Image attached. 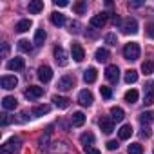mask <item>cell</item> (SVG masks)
Returning a JSON list of instances; mask_svg holds the SVG:
<instances>
[{
	"instance_id": "obj_20",
	"label": "cell",
	"mask_w": 154,
	"mask_h": 154,
	"mask_svg": "<svg viewBox=\"0 0 154 154\" xmlns=\"http://www.w3.org/2000/svg\"><path fill=\"white\" fill-rule=\"evenodd\" d=\"M71 123H72L74 127H82V125L85 123V114L80 112V111H78V112H74V114L71 116Z\"/></svg>"
},
{
	"instance_id": "obj_42",
	"label": "cell",
	"mask_w": 154,
	"mask_h": 154,
	"mask_svg": "<svg viewBox=\"0 0 154 154\" xmlns=\"http://www.w3.org/2000/svg\"><path fill=\"white\" fill-rule=\"evenodd\" d=\"M112 24H114V26H122L123 22H122V18H120L118 15H112Z\"/></svg>"
},
{
	"instance_id": "obj_26",
	"label": "cell",
	"mask_w": 154,
	"mask_h": 154,
	"mask_svg": "<svg viewBox=\"0 0 154 154\" xmlns=\"http://www.w3.org/2000/svg\"><path fill=\"white\" fill-rule=\"evenodd\" d=\"M96 60L98 62H107L109 60V56H111V53L107 51V49H103V47H100V49H96Z\"/></svg>"
},
{
	"instance_id": "obj_40",
	"label": "cell",
	"mask_w": 154,
	"mask_h": 154,
	"mask_svg": "<svg viewBox=\"0 0 154 154\" xmlns=\"http://www.w3.org/2000/svg\"><path fill=\"white\" fill-rule=\"evenodd\" d=\"M54 6L56 8H67L69 2H67V0H54Z\"/></svg>"
},
{
	"instance_id": "obj_38",
	"label": "cell",
	"mask_w": 154,
	"mask_h": 154,
	"mask_svg": "<svg viewBox=\"0 0 154 154\" xmlns=\"http://www.w3.org/2000/svg\"><path fill=\"white\" fill-rule=\"evenodd\" d=\"M85 149V154H102L96 147H93V145H87V147H84Z\"/></svg>"
},
{
	"instance_id": "obj_39",
	"label": "cell",
	"mask_w": 154,
	"mask_h": 154,
	"mask_svg": "<svg viewBox=\"0 0 154 154\" xmlns=\"http://www.w3.org/2000/svg\"><path fill=\"white\" fill-rule=\"evenodd\" d=\"M118 147H120V145H118V141H116V140H111V141H107V149H109V150H116Z\"/></svg>"
},
{
	"instance_id": "obj_14",
	"label": "cell",
	"mask_w": 154,
	"mask_h": 154,
	"mask_svg": "<svg viewBox=\"0 0 154 154\" xmlns=\"http://www.w3.org/2000/svg\"><path fill=\"white\" fill-rule=\"evenodd\" d=\"M143 103H145V105H152V103H154V85H152V84H147V85H145Z\"/></svg>"
},
{
	"instance_id": "obj_29",
	"label": "cell",
	"mask_w": 154,
	"mask_h": 154,
	"mask_svg": "<svg viewBox=\"0 0 154 154\" xmlns=\"http://www.w3.org/2000/svg\"><path fill=\"white\" fill-rule=\"evenodd\" d=\"M80 141L84 143V147L93 145V141H94V134H93V132H84V134L80 136Z\"/></svg>"
},
{
	"instance_id": "obj_8",
	"label": "cell",
	"mask_w": 154,
	"mask_h": 154,
	"mask_svg": "<svg viewBox=\"0 0 154 154\" xmlns=\"http://www.w3.org/2000/svg\"><path fill=\"white\" fill-rule=\"evenodd\" d=\"M72 85H74V78L71 74H65L58 80V89L60 91H69V89H72Z\"/></svg>"
},
{
	"instance_id": "obj_44",
	"label": "cell",
	"mask_w": 154,
	"mask_h": 154,
	"mask_svg": "<svg viewBox=\"0 0 154 154\" xmlns=\"http://www.w3.org/2000/svg\"><path fill=\"white\" fill-rule=\"evenodd\" d=\"M9 122H11V118H9L8 114H4V118H2V125H8Z\"/></svg>"
},
{
	"instance_id": "obj_2",
	"label": "cell",
	"mask_w": 154,
	"mask_h": 154,
	"mask_svg": "<svg viewBox=\"0 0 154 154\" xmlns=\"http://www.w3.org/2000/svg\"><path fill=\"white\" fill-rule=\"evenodd\" d=\"M122 29H123V33L125 35H136L138 33V22H136V18H125L123 20V24H122Z\"/></svg>"
},
{
	"instance_id": "obj_19",
	"label": "cell",
	"mask_w": 154,
	"mask_h": 154,
	"mask_svg": "<svg viewBox=\"0 0 154 154\" xmlns=\"http://www.w3.org/2000/svg\"><path fill=\"white\" fill-rule=\"evenodd\" d=\"M132 136V125L127 123V125H122V129L118 131V138L120 140H129Z\"/></svg>"
},
{
	"instance_id": "obj_28",
	"label": "cell",
	"mask_w": 154,
	"mask_h": 154,
	"mask_svg": "<svg viewBox=\"0 0 154 154\" xmlns=\"http://www.w3.org/2000/svg\"><path fill=\"white\" fill-rule=\"evenodd\" d=\"M141 72L147 76V74H152L154 72V60H147L141 63Z\"/></svg>"
},
{
	"instance_id": "obj_4",
	"label": "cell",
	"mask_w": 154,
	"mask_h": 154,
	"mask_svg": "<svg viewBox=\"0 0 154 154\" xmlns=\"http://www.w3.org/2000/svg\"><path fill=\"white\" fill-rule=\"evenodd\" d=\"M105 78L111 84H116L120 80V69H118V65H107V69H105Z\"/></svg>"
},
{
	"instance_id": "obj_35",
	"label": "cell",
	"mask_w": 154,
	"mask_h": 154,
	"mask_svg": "<svg viewBox=\"0 0 154 154\" xmlns=\"http://www.w3.org/2000/svg\"><path fill=\"white\" fill-rule=\"evenodd\" d=\"M85 2H76L74 6H72V9H74V13H78V15H82L84 11H85Z\"/></svg>"
},
{
	"instance_id": "obj_15",
	"label": "cell",
	"mask_w": 154,
	"mask_h": 154,
	"mask_svg": "<svg viewBox=\"0 0 154 154\" xmlns=\"http://www.w3.org/2000/svg\"><path fill=\"white\" fill-rule=\"evenodd\" d=\"M0 84H2V87L4 89H15L17 87V84H18V80H17V76H2V80H0Z\"/></svg>"
},
{
	"instance_id": "obj_33",
	"label": "cell",
	"mask_w": 154,
	"mask_h": 154,
	"mask_svg": "<svg viewBox=\"0 0 154 154\" xmlns=\"http://www.w3.org/2000/svg\"><path fill=\"white\" fill-rule=\"evenodd\" d=\"M129 154H143V147L140 143H131L129 145Z\"/></svg>"
},
{
	"instance_id": "obj_32",
	"label": "cell",
	"mask_w": 154,
	"mask_h": 154,
	"mask_svg": "<svg viewBox=\"0 0 154 154\" xmlns=\"http://www.w3.org/2000/svg\"><path fill=\"white\" fill-rule=\"evenodd\" d=\"M49 111H51L49 105H36V107L33 109V114H35V116H44V114H47Z\"/></svg>"
},
{
	"instance_id": "obj_37",
	"label": "cell",
	"mask_w": 154,
	"mask_h": 154,
	"mask_svg": "<svg viewBox=\"0 0 154 154\" xmlns=\"http://www.w3.org/2000/svg\"><path fill=\"white\" fill-rule=\"evenodd\" d=\"M105 42H107L109 45H116V44H118V38H116L114 33H109V35L105 36Z\"/></svg>"
},
{
	"instance_id": "obj_30",
	"label": "cell",
	"mask_w": 154,
	"mask_h": 154,
	"mask_svg": "<svg viewBox=\"0 0 154 154\" xmlns=\"http://www.w3.org/2000/svg\"><path fill=\"white\" fill-rule=\"evenodd\" d=\"M136 80H138V72L134 69H129L125 72V84H134Z\"/></svg>"
},
{
	"instance_id": "obj_12",
	"label": "cell",
	"mask_w": 154,
	"mask_h": 154,
	"mask_svg": "<svg viewBox=\"0 0 154 154\" xmlns=\"http://www.w3.org/2000/svg\"><path fill=\"white\" fill-rule=\"evenodd\" d=\"M18 145H20V140H18V138H11L8 143L2 145V154H11V152H15V150L18 149Z\"/></svg>"
},
{
	"instance_id": "obj_25",
	"label": "cell",
	"mask_w": 154,
	"mask_h": 154,
	"mask_svg": "<svg viewBox=\"0 0 154 154\" xmlns=\"http://www.w3.org/2000/svg\"><path fill=\"white\" fill-rule=\"evenodd\" d=\"M45 36H47L45 29H36V33H35V45H44Z\"/></svg>"
},
{
	"instance_id": "obj_1",
	"label": "cell",
	"mask_w": 154,
	"mask_h": 154,
	"mask_svg": "<svg viewBox=\"0 0 154 154\" xmlns=\"http://www.w3.org/2000/svg\"><path fill=\"white\" fill-rule=\"evenodd\" d=\"M123 56H125V60H131V62L138 60V58H140V45H138L136 42L125 44V47H123Z\"/></svg>"
},
{
	"instance_id": "obj_23",
	"label": "cell",
	"mask_w": 154,
	"mask_h": 154,
	"mask_svg": "<svg viewBox=\"0 0 154 154\" xmlns=\"http://www.w3.org/2000/svg\"><path fill=\"white\" fill-rule=\"evenodd\" d=\"M42 9H44V2H42V0H33V2H29V13L31 15H38Z\"/></svg>"
},
{
	"instance_id": "obj_34",
	"label": "cell",
	"mask_w": 154,
	"mask_h": 154,
	"mask_svg": "<svg viewBox=\"0 0 154 154\" xmlns=\"http://www.w3.org/2000/svg\"><path fill=\"white\" fill-rule=\"evenodd\" d=\"M150 120H152V112H141V114H140V122H141V125H149Z\"/></svg>"
},
{
	"instance_id": "obj_21",
	"label": "cell",
	"mask_w": 154,
	"mask_h": 154,
	"mask_svg": "<svg viewBox=\"0 0 154 154\" xmlns=\"http://www.w3.org/2000/svg\"><path fill=\"white\" fill-rule=\"evenodd\" d=\"M51 22H53V26H56V27H62V26L65 24V17H63L62 13L54 11V13H51Z\"/></svg>"
},
{
	"instance_id": "obj_18",
	"label": "cell",
	"mask_w": 154,
	"mask_h": 154,
	"mask_svg": "<svg viewBox=\"0 0 154 154\" xmlns=\"http://www.w3.org/2000/svg\"><path fill=\"white\" fill-rule=\"evenodd\" d=\"M17 105H18V102H17L15 96H6V98L2 100V107H4L6 111H13V109H17Z\"/></svg>"
},
{
	"instance_id": "obj_6",
	"label": "cell",
	"mask_w": 154,
	"mask_h": 154,
	"mask_svg": "<svg viewBox=\"0 0 154 154\" xmlns=\"http://www.w3.org/2000/svg\"><path fill=\"white\" fill-rule=\"evenodd\" d=\"M54 60H56V63L62 65V67L67 65V62H69V60H67V53H65V49H63L62 45H56V47H54Z\"/></svg>"
},
{
	"instance_id": "obj_36",
	"label": "cell",
	"mask_w": 154,
	"mask_h": 154,
	"mask_svg": "<svg viewBox=\"0 0 154 154\" xmlns=\"http://www.w3.org/2000/svg\"><path fill=\"white\" fill-rule=\"evenodd\" d=\"M100 93H102V96H103L105 100H109V98L112 96V91H111V87H105V85H102V87H100Z\"/></svg>"
},
{
	"instance_id": "obj_11",
	"label": "cell",
	"mask_w": 154,
	"mask_h": 154,
	"mask_svg": "<svg viewBox=\"0 0 154 154\" xmlns=\"http://www.w3.org/2000/svg\"><path fill=\"white\" fill-rule=\"evenodd\" d=\"M93 93L91 91H87V89H84V91H80V94H78V102L84 105V107H89V105H93Z\"/></svg>"
},
{
	"instance_id": "obj_10",
	"label": "cell",
	"mask_w": 154,
	"mask_h": 154,
	"mask_svg": "<svg viewBox=\"0 0 154 154\" xmlns=\"http://www.w3.org/2000/svg\"><path fill=\"white\" fill-rule=\"evenodd\" d=\"M98 125H100V129H102L105 134H111V132L114 131V122H112V118H109V116H103V118L98 122Z\"/></svg>"
},
{
	"instance_id": "obj_16",
	"label": "cell",
	"mask_w": 154,
	"mask_h": 154,
	"mask_svg": "<svg viewBox=\"0 0 154 154\" xmlns=\"http://www.w3.org/2000/svg\"><path fill=\"white\" fill-rule=\"evenodd\" d=\"M96 78H98V71H96L94 67H89V69L84 72V80H85V84H94Z\"/></svg>"
},
{
	"instance_id": "obj_41",
	"label": "cell",
	"mask_w": 154,
	"mask_h": 154,
	"mask_svg": "<svg viewBox=\"0 0 154 154\" xmlns=\"http://www.w3.org/2000/svg\"><path fill=\"white\" fill-rule=\"evenodd\" d=\"M147 35H149V36H150V38H154V22H152V24H149V26H147Z\"/></svg>"
},
{
	"instance_id": "obj_13",
	"label": "cell",
	"mask_w": 154,
	"mask_h": 154,
	"mask_svg": "<svg viewBox=\"0 0 154 154\" xmlns=\"http://www.w3.org/2000/svg\"><path fill=\"white\" fill-rule=\"evenodd\" d=\"M24 65H26V62H24V58H20V56H15V58H11V60L8 62V69H9V71H22Z\"/></svg>"
},
{
	"instance_id": "obj_17",
	"label": "cell",
	"mask_w": 154,
	"mask_h": 154,
	"mask_svg": "<svg viewBox=\"0 0 154 154\" xmlns=\"http://www.w3.org/2000/svg\"><path fill=\"white\" fill-rule=\"evenodd\" d=\"M53 102H54V105H56L58 109H67V107H69V103H71V100H69V98H65V96H58V94H54V96H53Z\"/></svg>"
},
{
	"instance_id": "obj_7",
	"label": "cell",
	"mask_w": 154,
	"mask_h": 154,
	"mask_svg": "<svg viewBox=\"0 0 154 154\" xmlns=\"http://www.w3.org/2000/svg\"><path fill=\"white\" fill-rule=\"evenodd\" d=\"M38 78H40V82L47 84V82L53 78V69H51L49 65H40V67H38Z\"/></svg>"
},
{
	"instance_id": "obj_24",
	"label": "cell",
	"mask_w": 154,
	"mask_h": 154,
	"mask_svg": "<svg viewBox=\"0 0 154 154\" xmlns=\"http://www.w3.org/2000/svg\"><path fill=\"white\" fill-rule=\"evenodd\" d=\"M111 118H112V122H122V120L125 118L123 109H122V107H112V109H111Z\"/></svg>"
},
{
	"instance_id": "obj_22",
	"label": "cell",
	"mask_w": 154,
	"mask_h": 154,
	"mask_svg": "<svg viewBox=\"0 0 154 154\" xmlns=\"http://www.w3.org/2000/svg\"><path fill=\"white\" fill-rule=\"evenodd\" d=\"M31 26H33V24H31V20H29V18H26V20H20V22L15 26V31H17V33H26V31H29V29H31Z\"/></svg>"
},
{
	"instance_id": "obj_27",
	"label": "cell",
	"mask_w": 154,
	"mask_h": 154,
	"mask_svg": "<svg viewBox=\"0 0 154 154\" xmlns=\"http://www.w3.org/2000/svg\"><path fill=\"white\" fill-rule=\"evenodd\" d=\"M138 98H140V94H138L136 89H131V91L125 93V102H127V103H136Z\"/></svg>"
},
{
	"instance_id": "obj_9",
	"label": "cell",
	"mask_w": 154,
	"mask_h": 154,
	"mask_svg": "<svg viewBox=\"0 0 154 154\" xmlns=\"http://www.w3.org/2000/svg\"><path fill=\"white\" fill-rule=\"evenodd\" d=\"M42 94H44V89L38 87V85H29V87L26 89V98H27V100H38Z\"/></svg>"
},
{
	"instance_id": "obj_5",
	"label": "cell",
	"mask_w": 154,
	"mask_h": 154,
	"mask_svg": "<svg viewBox=\"0 0 154 154\" xmlns=\"http://www.w3.org/2000/svg\"><path fill=\"white\" fill-rule=\"evenodd\" d=\"M107 18H109L107 13H100V15H94V17L89 20V24H91V27H98V29H102V27L107 24Z\"/></svg>"
},
{
	"instance_id": "obj_43",
	"label": "cell",
	"mask_w": 154,
	"mask_h": 154,
	"mask_svg": "<svg viewBox=\"0 0 154 154\" xmlns=\"http://www.w3.org/2000/svg\"><path fill=\"white\" fill-rule=\"evenodd\" d=\"M8 53H9V45H8V44H4V45H2V56L6 58V56H8Z\"/></svg>"
},
{
	"instance_id": "obj_31",
	"label": "cell",
	"mask_w": 154,
	"mask_h": 154,
	"mask_svg": "<svg viewBox=\"0 0 154 154\" xmlns=\"http://www.w3.org/2000/svg\"><path fill=\"white\" fill-rule=\"evenodd\" d=\"M18 49H20L22 53H31V49H33V45H31V42H29V40H26V38H22V40L18 42Z\"/></svg>"
},
{
	"instance_id": "obj_45",
	"label": "cell",
	"mask_w": 154,
	"mask_h": 154,
	"mask_svg": "<svg viewBox=\"0 0 154 154\" xmlns=\"http://www.w3.org/2000/svg\"><path fill=\"white\" fill-rule=\"evenodd\" d=\"M140 6H143L141 2H129V8H140Z\"/></svg>"
},
{
	"instance_id": "obj_3",
	"label": "cell",
	"mask_w": 154,
	"mask_h": 154,
	"mask_svg": "<svg viewBox=\"0 0 154 154\" xmlns=\"http://www.w3.org/2000/svg\"><path fill=\"white\" fill-rule=\"evenodd\" d=\"M71 54H72V60L74 62H82L85 58V51H84V47L78 42H72L71 44Z\"/></svg>"
}]
</instances>
